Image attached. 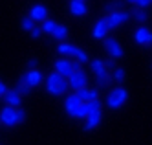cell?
<instances>
[{
  "label": "cell",
  "instance_id": "obj_11",
  "mask_svg": "<svg viewBox=\"0 0 152 145\" xmlns=\"http://www.w3.org/2000/svg\"><path fill=\"white\" fill-rule=\"evenodd\" d=\"M134 37H136V42L141 44V46H150V44H152V31L148 28H145V26L137 28Z\"/></svg>",
  "mask_w": 152,
  "mask_h": 145
},
{
  "label": "cell",
  "instance_id": "obj_29",
  "mask_svg": "<svg viewBox=\"0 0 152 145\" xmlns=\"http://www.w3.org/2000/svg\"><path fill=\"white\" fill-rule=\"evenodd\" d=\"M72 72H81V63L72 59Z\"/></svg>",
  "mask_w": 152,
  "mask_h": 145
},
{
  "label": "cell",
  "instance_id": "obj_20",
  "mask_svg": "<svg viewBox=\"0 0 152 145\" xmlns=\"http://www.w3.org/2000/svg\"><path fill=\"white\" fill-rule=\"evenodd\" d=\"M90 114V110H88V105L86 103H83L77 110H75V112L72 114V118H77V119H86V116Z\"/></svg>",
  "mask_w": 152,
  "mask_h": 145
},
{
  "label": "cell",
  "instance_id": "obj_26",
  "mask_svg": "<svg viewBox=\"0 0 152 145\" xmlns=\"http://www.w3.org/2000/svg\"><path fill=\"white\" fill-rule=\"evenodd\" d=\"M119 7H121V2L119 0H114V2H108L104 6V11H108V13H114V11H119Z\"/></svg>",
  "mask_w": 152,
  "mask_h": 145
},
{
  "label": "cell",
  "instance_id": "obj_5",
  "mask_svg": "<svg viewBox=\"0 0 152 145\" xmlns=\"http://www.w3.org/2000/svg\"><path fill=\"white\" fill-rule=\"evenodd\" d=\"M92 70H94V75H95L97 85H99V86H106L108 79H110V72L106 70L104 61H101V59H94V61H92Z\"/></svg>",
  "mask_w": 152,
  "mask_h": 145
},
{
  "label": "cell",
  "instance_id": "obj_25",
  "mask_svg": "<svg viewBox=\"0 0 152 145\" xmlns=\"http://www.w3.org/2000/svg\"><path fill=\"white\" fill-rule=\"evenodd\" d=\"M20 26H22V29H26V31H31V29L35 28V22L31 20L29 17H24L22 22H20Z\"/></svg>",
  "mask_w": 152,
  "mask_h": 145
},
{
  "label": "cell",
  "instance_id": "obj_4",
  "mask_svg": "<svg viewBox=\"0 0 152 145\" xmlns=\"http://www.w3.org/2000/svg\"><path fill=\"white\" fill-rule=\"evenodd\" d=\"M59 53L70 55V59L73 57L75 61H79V63H86V61H88V53H86L84 50L73 46V44H68V42H61L59 44Z\"/></svg>",
  "mask_w": 152,
  "mask_h": 145
},
{
  "label": "cell",
  "instance_id": "obj_16",
  "mask_svg": "<svg viewBox=\"0 0 152 145\" xmlns=\"http://www.w3.org/2000/svg\"><path fill=\"white\" fill-rule=\"evenodd\" d=\"M70 11L75 17H84L88 13V7H86L84 2H79V0H70Z\"/></svg>",
  "mask_w": 152,
  "mask_h": 145
},
{
  "label": "cell",
  "instance_id": "obj_13",
  "mask_svg": "<svg viewBox=\"0 0 152 145\" xmlns=\"http://www.w3.org/2000/svg\"><path fill=\"white\" fill-rule=\"evenodd\" d=\"M29 18L33 22H40L42 24L44 20H48V9L44 6H33L29 11Z\"/></svg>",
  "mask_w": 152,
  "mask_h": 145
},
{
  "label": "cell",
  "instance_id": "obj_27",
  "mask_svg": "<svg viewBox=\"0 0 152 145\" xmlns=\"http://www.w3.org/2000/svg\"><path fill=\"white\" fill-rule=\"evenodd\" d=\"M150 4H152V0H137V2H136L137 9H145V7H148Z\"/></svg>",
  "mask_w": 152,
  "mask_h": 145
},
{
  "label": "cell",
  "instance_id": "obj_22",
  "mask_svg": "<svg viewBox=\"0 0 152 145\" xmlns=\"http://www.w3.org/2000/svg\"><path fill=\"white\" fill-rule=\"evenodd\" d=\"M134 18L139 22V24H143V22H147L148 15H147V11H145V9H136V11H134Z\"/></svg>",
  "mask_w": 152,
  "mask_h": 145
},
{
  "label": "cell",
  "instance_id": "obj_7",
  "mask_svg": "<svg viewBox=\"0 0 152 145\" xmlns=\"http://www.w3.org/2000/svg\"><path fill=\"white\" fill-rule=\"evenodd\" d=\"M66 81H68V88H73V90L77 92V90H81V88H86V85H88V77H86V74L81 70V72H72Z\"/></svg>",
  "mask_w": 152,
  "mask_h": 145
},
{
  "label": "cell",
  "instance_id": "obj_1",
  "mask_svg": "<svg viewBox=\"0 0 152 145\" xmlns=\"http://www.w3.org/2000/svg\"><path fill=\"white\" fill-rule=\"evenodd\" d=\"M46 92L51 94V96H62L64 92L68 90V81L64 79L62 75H59L57 72H51L48 77H46Z\"/></svg>",
  "mask_w": 152,
  "mask_h": 145
},
{
  "label": "cell",
  "instance_id": "obj_17",
  "mask_svg": "<svg viewBox=\"0 0 152 145\" xmlns=\"http://www.w3.org/2000/svg\"><path fill=\"white\" fill-rule=\"evenodd\" d=\"M101 119H103V112H92L86 116V125H84V130H92L95 129L97 125L101 123Z\"/></svg>",
  "mask_w": 152,
  "mask_h": 145
},
{
  "label": "cell",
  "instance_id": "obj_19",
  "mask_svg": "<svg viewBox=\"0 0 152 145\" xmlns=\"http://www.w3.org/2000/svg\"><path fill=\"white\" fill-rule=\"evenodd\" d=\"M51 35L55 37L57 40H64L68 37V29H66V26H62V24H55V28H53V31H51Z\"/></svg>",
  "mask_w": 152,
  "mask_h": 145
},
{
  "label": "cell",
  "instance_id": "obj_9",
  "mask_svg": "<svg viewBox=\"0 0 152 145\" xmlns=\"http://www.w3.org/2000/svg\"><path fill=\"white\" fill-rule=\"evenodd\" d=\"M22 79L26 81V85L29 86V88H35V86H40V83H42V79H44V75H42V72L40 70H29L28 74H24L22 75Z\"/></svg>",
  "mask_w": 152,
  "mask_h": 145
},
{
  "label": "cell",
  "instance_id": "obj_14",
  "mask_svg": "<svg viewBox=\"0 0 152 145\" xmlns=\"http://www.w3.org/2000/svg\"><path fill=\"white\" fill-rule=\"evenodd\" d=\"M77 94V97L81 99L83 103H88V101H95V99H99V92L97 90H94V88H81V90H77L75 92Z\"/></svg>",
  "mask_w": 152,
  "mask_h": 145
},
{
  "label": "cell",
  "instance_id": "obj_28",
  "mask_svg": "<svg viewBox=\"0 0 152 145\" xmlns=\"http://www.w3.org/2000/svg\"><path fill=\"white\" fill-rule=\"evenodd\" d=\"M29 33H31V37H33V39H39V37L42 35V29H40V26H35Z\"/></svg>",
  "mask_w": 152,
  "mask_h": 145
},
{
  "label": "cell",
  "instance_id": "obj_2",
  "mask_svg": "<svg viewBox=\"0 0 152 145\" xmlns=\"http://www.w3.org/2000/svg\"><path fill=\"white\" fill-rule=\"evenodd\" d=\"M26 119V112L20 108H11V107H4L0 110V123L6 127H15L18 123H22Z\"/></svg>",
  "mask_w": 152,
  "mask_h": 145
},
{
  "label": "cell",
  "instance_id": "obj_31",
  "mask_svg": "<svg viewBox=\"0 0 152 145\" xmlns=\"http://www.w3.org/2000/svg\"><path fill=\"white\" fill-rule=\"evenodd\" d=\"M6 92H7V86L4 85V81H2V79H0V96H4Z\"/></svg>",
  "mask_w": 152,
  "mask_h": 145
},
{
  "label": "cell",
  "instance_id": "obj_32",
  "mask_svg": "<svg viewBox=\"0 0 152 145\" xmlns=\"http://www.w3.org/2000/svg\"><path fill=\"white\" fill-rule=\"evenodd\" d=\"M28 66H29L31 70H35V68H37V61H35V59H29V61H28Z\"/></svg>",
  "mask_w": 152,
  "mask_h": 145
},
{
  "label": "cell",
  "instance_id": "obj_23",
  "mask_svg": "<svg viewBox=\"0 0 152 145\" xmlns=\"http://www.w3.org/2000/svg\"><path fill=\"white\" fill-rule=\"evenodd\" d=\"M53 28H55V22H53V20H44V22H42V24H40V29H42V33H50V35H51V31H53Z\"/></svg>",
  "mask_w": 152,
  "mask_h": 145
},
{
  "label": "cell",
  "instance_id": "obj_12",
  "mask_svg": "<svg viewBox=\"0 0 152 145\" xmlns=\"http://www.w3.org/2000/svg\"><path fill=\"white\" fill-rule=\"evenodd\" d=\"M4 101H6V107L18 108L20 107V101H22V96L17 92V88H15V90H7L4 94Z\"/></svg>",
  "mask_w": 152,
  "mask_h": 145
},
{
  "label": "cell",
  "instance_id": "obj_30",
  "mask_svg": "<svg viewBox=\"0 0 152 145\" xmlns=\"http://www.w3.org/2000/svg\"><path fill=\"white\" fill-rule=\"evenodd\" d=\"M104 66H106V70H108V72H110V70H114V68H115V64H114V59H110L108 63H104Z\"/></svg>",
  "mask_w": 152,
  "mask_h": 145
},
{
  "label": "cell",
  "instance_id": "obj_8",
  "mask_svg": "<svg viewBox=\"0 0 152 145\" xmlns=\"http://www.w3.org/2000/svg\"><path fill=\"white\" fill-rule=\"evenodd\" d=\"M104 48H106L108 55H110L112 59L123 57V46L119 44L117 39H114V37H106V39H104Z\"/></svg>",
  "mask_w": 152,
  "mask_h": 145
},
{
  "label": "cell",
  "instance_id": "obj_21",
  "mask_svg": "<svg viewBox=\"0 0 152 145\" xmlns=\"http://www.w3.org/2000/svg\"><path fill=\"white\" fill-rule=\"evenodd\" d=\"M110 77H112L115 83H123V81H125V70H123V68H117V66H115V68L112 70V74H110Z\"/></svg>",
  "mask_w": 152,
  "mask_h": 145
},
{
  "label": "cell",
  "instance_id": "obj_34",
  "mask_svg": "<svg viewBox=\"0 0 152 145\" xmlns=\"http://www.w3.org/2000/svg\"><path fill=\"white\" fill-rule=\"evenodd\" d=\"M79 2H84V0H79Z\"/></svg>",
  "mask_w": 152,
  "mask_h": 145
},
{
  "label": "cell",
  "instance_id": "obj_6",
  "mask_svg": "<svg viewBox=\"0 0 152 145\" xmlns=\"http://www.w3.org/2000/svg\"><path fill=\"white\" fill-rule=\"evenodd\" d=\"M130 18V13L128 11H114V13H108L106 15V18H104V22H106V28L108 29H115V28H119L123 24V22H126Z\"/></svg>",
  "mask_w": 152,
  "mask_h": 145
},
{
  "label": "cell",
  "instance_id": "obj_18",
  "mask_svg": "<svg viewBox=\"0 0 152 145\" xmlns=\"http://www.w3.org/2000/svg\"><path fill=\"white\" fill-rule=\"evenodd\" d=\"M106 33H108V28H106L104 18L97 20V22H95V26H94V37H95V39H104V37H106Z\"/></svg>",
  "mask_w": 152,
  "mask_h": 145
},
{
  "label": "cell",
  "instance_id": "obj_33",
  "mask_svg": "<svg viewBox=\"0 0 152 145\" xmlns=\"http://www.w3.org/2000/svg\"><path fill=\"white\" fill-rule=\"evenodd\" d=\"M126 2H130V4H136V2H137V0H126Z\"/></svg>",
  "mask_w": 152,
  "mask_h": 145
},
{
  "label": "cell",
  "instance_id": "obj_3",
  "mask_svg": "<svg viewBox=\"0 0 152 145\" xmlns=\"http://www.w3.org/2000/svg\"><path fill=\"white\" fill-rule=\"evenodd\" d=\"M128 99V92L123 86H115L114 90H110V94L106 96V105L110 108H121Z\"/></svg>",
  "mask_w": 152,
  "mask_h": 145
},
{
  "label": "cell",
  "instance_id": "obj_24",
  "mask_svg": "<svg viewBox=\"0 0 152 145\" xmlns=\"http://www.w3.org/2000/svg\"><path fill=\"white\" fill-rule=\"evenodd\" d=\"M17 92L20 94V96H22V94H29L31 92V88L26 85V81L22 79V77H20V81H18V86H17Z\"/></svg>",
  "mask_w": 152,
  "mask_h": 145
},
{
  "label": "cell",
  "instance_id": "obj_10",
  "mask_svg": "<svg viewBox=\"0 0 152 145\" xmlns=\"http://www.w3.org/2000/svg\"><path fill=\"white\" fill-rule=\"evenodd\" d=\"M53 68H55V72L59 75H62L64 79H68L70 74H72V59H57L55 64H53Z\"/></svg>",
  "mask_w": 152,
  "mask_h": 145
},
{
  "label": "cell",
  "instance_id": "obj_15",
  "mask_svg": "<svg viewBox=\"0 0 152 145\" xmlns=\"http://www.w3.org/2000/svg\"><path fill=\"white\" fill-rule=\"evenodd\" d=\"M81 105H83V101L77 97V94H70V96L66 97V101H64V108H66V112H68L70 116H72Z\"/></svg>",
  "mask_w": 152,
  "mask_h": 145
}]
</instances>
